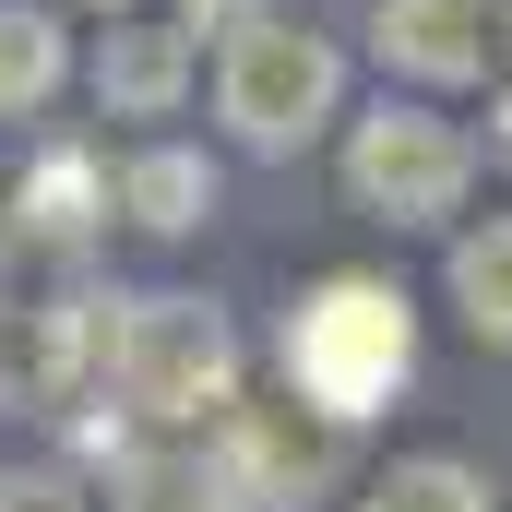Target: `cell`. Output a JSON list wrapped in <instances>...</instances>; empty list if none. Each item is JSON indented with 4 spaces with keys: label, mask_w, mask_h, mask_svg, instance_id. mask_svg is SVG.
Instances as JSON below:
<instances>
[{
    "label": "cell",
    "mask_w": 512,
    "mask_h": 512,
    "mask_svg": "<svg viewBox=\"0 0 512 512\" xmlns=\"http://www.w3.org/2000/svg\"><path fill=\"white\" fill-rule=\"evenodd\" d=\"M108 346V298H12L0 310V417H72Z\"/></svg>",
    "instance_id": "5b68a950"
},
{
    "label": "cell",
    "mask_w": 512,
    "mask_h": 512,
    "mask_svg": "<svg viewBox=\"0 0 512 512\" xmlns=\"http://www.w3.org/2000/svg\"><path fill=\"white\" fill-rule=\"evenodd\" d=\"M512 36V0H382L370 12V60L405 72V84H489V60H501Z\"/></svg>",
    "instance_id": "52a82bcc"
},
{
    "label": "cell",
    "mask_w": 512,
    "mask_h": 512,
    "mask_svg": "<svg viewBox=\"0 0 512 512\" xmlns=\"http://www.w3.org/2000/svg\"><path fill=\"white\" fill-rule=\"evenodd\" d=\"M465 179H477V143L453 120H429V108H370L346 131V203L370 227H393V239L465 215Z\"/></svg>",
    "instance_id": "277c9868"
},
{
    "label": "cell",
    "mask_w": 512,
    "mask_h": 512,
    "mask_svg": "<svg viewBox=\"0 0 512 512\" xmlns=\"http://www.w3.org/2000/svg\"><path fill=\"white\" fill-rule=\"evenodd\" d=\"M358 512H501V489H489L465 453H405V465L370 477V501H358Z\"/></svg>",
    "instance_id": "5bb4252c"
},
{
    "label": "cell",
    "mask_w": 512,
    "mask_h": 512,
    "mask_svg": "<svg viewBox=\"0 0 512 512\" xmlns=\"http://www.w3.org/2000/svg\"><path fill=\"white\" fill-rule=\"evenodd\" d=\"M274 358H286V393L298 405H322V417L358 429V417H382L393 393L417 382V310H405L393 274H322L286 310Z\"/></svg>",
    "instance_id": "6da1fadb"
},
{
    "label": "cell",
    "mask_w": 512,
    "mask_h": 512,
    "mask_svg": "<svg viewBox=\"0 0 512 512\" xmlns=\"http://www.w3.org/2000/svg\"><path fill=\"white\" fill-rule=\"evenodd\" d=\"M96 370H108V393H120L131 417H155V429H203V417L239 405V334H227L215 298L155 286V298H108V346H96Z\"/></svg>",
    "instance_id": "7a4b0ae2"
},
{
    "label": "cell",
    "mask_w": 512,
    "mask_h": 512,
    "mask_svg": "<svg viewBox=\"0 0 512 512\" xmlns=\"http://www.w3.org/2000/svg\"><path fill=\"white\" fill-rule=\"evenodd\" d=\"M108 512H239V489L191 441H120L108 453Z\"/></svg>",
    "instance_id": "8fae6325"
},
{
    "label": "cell",
    "mask_w": 512,
    "mask_h": 512,
    "mask_svg": "<svg viewBox=\"0 0 512 512\" xmlns=\"http://www.w3.org/2000/svg\"><path fill=\"white\" fill-rule=\"evenodd\" d=\"M215 465H227L239 501H310L346 465V417H322V405H227L215 417Z\"/></svg>",
    "instance_id": "8992f818"
},
{
    "label": "cell",
    "mask_w": 512,
    "mask_h": 512,
    "mask_svg": "<svg viewBox=\"0 0 512 512\" xmlns=\"http://www.w3.org/2000/svg\"><path fill=\"white\" fill-rule=\"evenodd\" d=\"M262 0H179V36H191V48H203V36H239V24H251Z\"/></svg>",
    "instance_id": "2e32d148"
},
{
    "label": "cell",
    "mask_w": 512,
    "mask_h": 512,
    "mask_svg": "<svg viewBox=\"0 0 512 512\" xmlns=\"http://www.w3.org/2000/svg\"><path fill=\"white\" fill-rule=\"evenodd\" d=\"M108 203H120L143 239H203V227H215V167H203L191 143H143L120 179H108Z\"/></svg>",
    "instance_id": "30bf717a"
},
{
    "label": "cell",
    "mask_w": 512,
    "mask_h": 512,
    "mask_svg": "<svg viewBox=\"0 0 512 512\" xmlns=\"http://www.w3.org/2000/svg\"><path fill=\"white\" fill-rule=\"evenodd\" d=\"M215 120H227V143L239 155H310L322 131L346 120V60L310 36V24H274V12H251L239 36H215Z\"/></svg>",
    "instance_id": "3957f363"
},
{
    "label": "cell",
    "mask_w": 512,
    "mask_h": 512,
    "mask_svg": "<svg viewBox=\"0 0 512 512\" xmlns=\"http://www.w3.org/2000/svg\"><path fill=\"white\" fill-rule=\"evenodd\" d=\"M108 227V167L84 155V143H48L24 179H12V239H36V251H84Z\"/></svg>",
    "instance_id": "9c48e42d"
},
{
    "label": "cell",
    "mask_w": 512,
    "mask_h": 512,
    "mask_svg": "<svg viewBox=\"0 0 512 512\" xmlns=\"http://www.w3.org/2000/svg\"><path fill=\"white\" fill-rule=\"evenodd\" d=\"M72 84V36L48 0H0V120H36Z\"/></svg>",
    "instance_id": "7c38bea8"
},
{
    "label": "cell",
    "mask_w": 512,
    "mask_h": 512,
    "mask_svg": "<svg viewBox=\"0 0 512 512\" xmlns=\"http://www.w3.org/2000/svg\"><path fill=\"white\" fill-rule=\"evenodd\" d=\"M191 36L179 24H108V48H96V108L108 120H179V96H191Z\"/></svg>",
    "instance_id": "ba28073f"
},
{
    "label": "cell",
    "mask_w": 512,
    "mask_h": 512,
    "mask_svg": "<svg viewBox=\"0 0 512 512\" xmlns=\"http://www.w3.org/2000/svg\"><path fill=\"white\" fill-rule=\"evenodd\" d=\"M108 12H131V0H108Z\"/></svg>",
    "instance_id": "ac0fdd59"
},
{
    "label": "cell",
    "mask_w": 512,
    "mask_h": 512,
    "mask_svg": "<svg viewBox=\"0 0 512 512\" xmlns=\"http://www.w3.org/2000/svg\"><path fill=\"white\" fill-rule=\"evenodd\" d=\"M489 143H501V155H512V96H501V120H489Z\"/></svg>",
    "instance_id": "e0dca14e"
},
{
    "label": "cell",
    "mask_w": 512,
    "mask_h": 512,
    "mask_svg": "<svg viewBox=\"0 0 512 512\" xmlns=\"http://www.w3.org/2000/svg\"><path fill=\"white\" fill-rule=\"evenodd\" d=\"M0 512H96L72 465H0Z\"/></svg>",
    "instance_id": "9a60e30c"
},
{
    "label": "cell",
    "mask_w": 512,
    "mask_h": 512,
    "mask_svg": "<svg viewBox=\"0 0 512 512\" xmlns=\"http://www.w3.org/2000/svg\"><path fill=\"white\" fill-rule=\"evenodd\" d=\"M441 286H453L465 334L512 358V215H489V227H465V239H453V262H441Z\"/></svg>",
    "instance_id": "4fadbf2b"
}]
</instances>
